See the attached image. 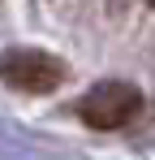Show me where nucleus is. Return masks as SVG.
<instances>
[{
    "mask_svg": "<svg viewBox=\"0 0 155 160\" xmlns=\"http://www.w3.org/2000/svg\"><path fill=\"white\" fill-rule=\"evenodd\" d=\"M65 61L60 56L43 52V48H9L0 52V82L26 91V95H52L60 82H65Z\"/></svg>",
    "mask_w": 155,
    "mask_h": 160,
    "instance_id": "f257e3e1",
    "label": "nucleus"
},
{
    "mask_svg": "<svg viewBox=\"0 0 155 160\" xmlns=\"http://www.w3.org/2000/svg\"><path fill=\"white\" fill-rule=\"evenodd\" d=\"M138 112H142V91H138L134 82H121V78L95 82V87L82 95V104H78V117H82L91 130H121Z\"/></svg>",
    "mask_w": 155,
    "mask_h": 160,
    "instance_id": "f03ea898",
    "label": "nucleus"
},
{
    "mask_svg": "<svg viewBox=\"0 0 155 160\" xmlns=\"http://www.w3.org/2000/svg\"><path fill=\"white\" fill-rule=\"evenodd\" d=\"M147 4H155V0H147Z\"/></svg>",
    "mask_w": 155,
    "mask_h": 160,
    "instance_id": "7ed1b4c3",
    "label": "nucleus"
}]
</instances>
